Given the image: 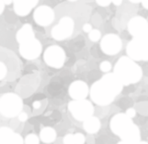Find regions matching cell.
I'll return each mask as SVG.
<instances>
[{
	"mask_svg": "<svg viewBox=\"0 0 148 144\" xmlns=\"http://www.w3.org/2000/svg\"><path fill=\"white\" fill-rule=\"evenodd\" d=\"M14 133L15 132L10 128L2 126L0 128V144H9Z\"/></svg>",
	"mask_w": 148,
	"mask_h": 144,
	"instance_id": "d6986e66",
	"label": "cell"
},
{
	"mask_svg": "<svg viewBox=\"0 0 148 144\" xmlns=\"http://www.w3.org/2000/svg\"><path fill=\"white\" fill-rule=\"evenodd\" d=\"M6 5H10L11 3H13V0H4Z\"/></svg>",
	"mask_w": 148,
	"mask_h": 144,
	"instance_id": "e575fe53",
	"label": "cell"
},
{
	"mask_svg": "<svg viewBox=\"0 0 148 144\" xmlns=\"http://www.w3.org/2000/svg\"><path fill=\"white\" fill-rule=\"evenodd\" d=\"M102 51L107 56H116L121 50L123 42L116 34H108L104 36L100 43Z\"/></svg>",
	"mask_w": 148,
	"mask_h": 144,
	"instance_id": "9c48e42d",
	"label": "cell"
},
{
	"mask_svg": "<svg viewBox=\"0 0 148 144\" xmlns=\"http://www.w3.org/2000/svg\"><path fill=\"white\" fill-rule=\"evenodd\" d=\"M126 54L134 61H148V43L144 37L133 38L126 45Z\"/></svg>",
	"mask_w": 148,
	"mask_h": 144,
	"instance_id": "277c9868",
	"label": "cell"
},
{
	"mask_svg": "<svg viewBox=\"0 0 148 144\" xmlns=\"http://www.w3.org/2000/svg\"><path fill=\"white\" fill-rule=\"evenodd\" d=\"M83 128L87 133L94 134L97 133L101 128V121L96 117H91L87 119L85 121H83Z\"/></svg>",
	"mask_w": 148,
	"mask_h": 144,
	"instance_id": "e0dca14e",
	"label": "cell"
},
{
	"mask_svg": "<svg viewBox=\"0 0 148 144\" xmlns=\"http://www.w3.org/2000/svg\"><path fill=\"white\" fill-rule=\"evenodd\" d=\"M54 11L51 7L47 5H42L36 8L34 11L33 17H34L35 22L39 26L47 27L49 26L54 20Z\"/></svg>",
	"mask_w": 148,
	"mask_h": 144,
	"instance_id": "8fae6325",
	"label": "cell"
},
{
	"mask_svg": "<svg viewBox=\"0 0 148 144\" xmlns=\"http://www.w3.org/2000/svg\"><path fill=\"white\" fill-rule=\"evenodd\" d=\"M39 0H13L14 12L18 16L25 17L37 6Z\"/></svg>",
	"mask_w": 148,
	"mask_h": 144,
	"instance_id": "5bb4252c",
	"label": "cell"
},
{
	"mask_svg": "<svg viewBox=\"0 0 148 144\" xmlns=\"http://www.w3.org/2000/svg\"><path fill=\"white\" fill-rule=\"evenodd\" d=\"M68 110L71 116L79 121H85L94 114V106L87 99L72 100L68 104Z\"/></svg>",
	"mask_w": 148,
	"mask_h": 144,
	"instance_id": "5b68a950",
	"label": "cell"
},
{
	"mask_svg": "<svg viewBox=\"0 0 148 144\" xmlns=\"http://www.w3.org/2000/svg\"><path fill=\"white\" fill-rule=\"evenodd\" d=\"M92 30H93V27H92L91 24L86 23V24H84V25H83V31H84L85 33H88V34H89Z\"/></svg>",
	"mask_w": 148,
	"mask_h": 144,
	"instance_id": "f546056e",
	"label": "cell"
},
{
	"mask_svg": "<svg viewBox=\"0 0 148 144\" xmlns=\"http://www.w3.org/2000/svg\"><path fill=\"white\" fill-rule=\"evenodd\" d=\"M121 141L128 144H138L140 142V130L136 124H133L131 128L126 132L123 137Z\"/></svg>",
	"mask_w": 148,
	"mask_h": 144,
	"instance_id": "2e32d148",
	"label": "cell"
},
{
	"mask_svg": "<svg viewBox=\"0 0 148 144\" xmlns=\"http://www.w3.org/2000/svg\"><path fill=\"white\" fill-rule=\"evenodd\" d=\"M33 107H34V109H40V101H35V102L33 103Z\"/></svg>",
	"mask_w": 148,
	"mask_h": 144,
	"instance_id": "1f68e13d",
	"label": "cell"
},
{
	"mask_svg": "<svg viewBox=\"0 0 148 144\" xmlns=\"http://www.w3.org/2000/svg\"><path fill=\"white\" fill-rule=\"evenodd\" d=\"M123 84L114 75L106 73L100 80L96 81L90 88L91 100L98 106H108L114 102L116 97L123 91Z\"/></svg>",
	"mask_w": 148,
	"mask_h": 144,
	"instance_id": "6da1fadb",
	"label": "cell"
},
{
	"mask_svg": "<svg viewBox=\"0 0 148 144\" xmlns=\"http://www.w3.org/2000/svg\"><path fill=\"white\" fill-rule=\"evenodd\" d=\"M112 69V64L111 62L108 61V60H105V61H102L100 63V70L104 73H109Z\"/></svg>",
	"mask_w": 148,
	"mask_h": 144,
	"instance_id": "7402d4cb",
	"label": "cell"
},
{
	"mask_svg": "<svg viewBox=\"0 0 148 144\" xmlns=\"http://www.w3.org/2000/svg\"><path fill=\"white\" fill-rule=\"evenodd\" d=\"M141 3H142V6L144 7L145 9H147V10H148V0H142Z\"/></svg>",
	"mask_w": 148,
	"mask_h": 144,
	"instance_id": "836d02e7",
	"label": "cell"
},
{
	"mask_svg": "<svg viewBox=\"0 0 148 144\" xmlns=\"http://www.w3.org/2000/svg\"><path fill=\"white\" fill-rule=\"evenodd\" d=\"M7 66L3 61H0V80H4L7 75Z\"/></svg>",
	"mask_w": 148,
	"mask_h": 144,
	"instance_id": "cb8c5ba5",
	"label": "cell"
},
{
	"mask_svg": "<svg viewBox=\"0 0 148 144\" xmlns=\"http://www.w3.org/2000/svg\"><path fill=\"white\" fill-rule=\"evenodd\" d=\"M23 100L15 93H5L0 97V114L12 119L18 117L23 111Z\"/></svg>",
	"mask_w": 148,
	"mask_h": 144,
	"instance_id": "3957f363",
	"label": "cell"
},
{
	"mask_svg": "<svg viewBox=\"0 0 148 144\" xmlns=\"http://www.w3.org/2000/svg\"><path fill=\"white\" fill-rule=\"evenodd\" d=\"M36 39L35 33L33 31V28L30 24H25L21 27L20 30L16 34V40L18 42L19 45L27 43L31 40Z\"/></svg>",
	"mask_w": 148,
	"mask_h": 144,
	"instance_id": "9a60e30c",
	"label": "cell"
},
{
	"mask_svg": "<svg viewBox=\"0 0 148 144\" xmlns=\"http://www.w3.org/2000/svg\"><path fill=\"white\" fill-rule=\"evenodd\" d=\"M126 116L127 117H130V119H133L135 116H136V111H135L133 108H130V109H127L126 110Z\"/></svg>",
	"mask_w": 148,
	"mask_h": 144,
	"instance_id": "83f0119b",
	"label": "cell"
},
{
	"mask_svg": "<svg viewBox=\"0 0 148 144\" xmlns=\"http://www.w3.org/2000/svg\"><path fill=\"white\" fill-rule=\"evenodd\" d=\"M112 3H114L116 6H120L123 3V0H112Z\"/></svg>",
	"mask_w": 148,
	"mask_h": 144,
	"instance_id": "d6a6232c",
	"label": "cell"
},
{
	"mask_svg": "<svg viewBox=\"0 0 148 144\" xmlns=\"http://www.w3.org/2000/svg\"><path fill=\"white\" fill-rule=\"evenodd\" d=\"M63 144H76L75 142V135L74 134H66L63 138Z\"/></svg>",
	"mask_w": 148,
	"mask_h": 144,
	"instance_id": "d4e9b609",
	"label": "cell"
},
{
	"mask_svg": "<svg viewBox=\"0 0 148 144\" xmlns=\"http://www.w3.org/2000/svg\"><path fill=\"white\" fill-rule=\"evenodd\" d=\"M40 143V137L34 133L28 134L25 137V144H39Z\"/></svg>",
	"mask_w": 148,
	"mask_h": 144,
	"instance_id": "44dd1931",
	"label": "cell"
},
{
	"mask_svg": "<svg viewBox=\"0 0 148 144\" xmlns=\"http://www.w3.org/2000/svg\"><path fill=\"white\" fill-rule=\"evenodd\" d=\"M128 1L132 2V3H139V2H141L142 0H128Z\"/></svg>",
	"mask_w": 148,
	"mask_h": 144,
	"instance_id": "d590c367",
	"label": "cell"
},
{
	"mask_svg": "<svg viewBox=\"0 0 148 144\" xmlns=\"http://www.w3.org/2000/svg\"><path fill=\"white\" fill-rule=\"evenodd\" d=\"M89 39L91 42H94V43H96L98 42V40H102L101 38H102V34L101 32H100L99 30H97V29H93V30L91 31V32L89 33Z\"/></svg>",
	"mask_w": 148,
	"mask_h": 144,
	"instance_id": "ffe728a7",
	"label": "cell"
},
{
	"mask_svg": "<svg viewBox=\"0 0 148 144\" xmlns=\"http://www.w3.org/2000/svg\"><path fill=\"white\" fill-rule=\"evenodd\" d=\"M75 135V142L76 144H84L85 143V136L82 133H74Z\"/></svg>",
	"mask_w": 148,
	"mask_h": 144,
	"instance_id": "484cf974",
	"label": "cell"
},
{
	"mask_svg": "<svg viewBox=\"0 0 148 144\" xmlns=\"http://www.w3.org/2000/svg\"><path fill=\"white\" fill-rule=\"evenodd\" d=\"M132 119L126 116V114H116L112 117L110 121V128L111 130L116 135L123 137L133 125Z\"/></svg>",
	"mask_w": 148,
	"mask_h": 144,
	"instance_id": "ba28073f",
	"label": "cell"
},
{
	"mask_svg": "<svg viewBox=\"0 0 148 144\" xmlns=\"http://www.w3.org/2000/svg\"><path fill=\"white\" fill-rule=\"evenodd\" d=\"M138 144H148V142H146V141H140Z\"/></svg>",
	"mask_w": 148,
	"mask_h": 144,
	"instance_id": "74e56055",
	"label": "cell"
},
{
	"mask_svg": "<svg viewBox=\"0 0 148 144\" xmlns=\"http://www.w3.org/2000/svg\"><path fill=\"white\" fill-rule=\"evenodd\" d=\"M97 4L102 7H108L112 3V0H96Z\"/></svg>",
	"mask_w": 148,
	"mask_h": 144,
	"instance_id": "4316f807",
	"label": "cell"
},
{
	"mask_svg": "<svg viewBox=\"0 0 148 144\" xmlns=\"http://www.w3.org/2000/svg\"><path fill=\"white\" fill-rule=\"evenodd\" d=\"M40 139L44 143H47V144L52 143L56 139V129L51 128V126H46V128H44L40 130Z\"/></svg>",
	"mask_w": 148,
	"mask_h": 144,
	"instance_id": "ac0fdd59",
	"label": "cell"
},
{
	"mask_svg": "<svg viewBox=\"0 0 148 144\" xmlns=\"http://www.w3.org/2000/svg\"><path fill=\"white\" fill-rule=\"evenodd\" d=\"M18 119L22 122H25L28 119V114L26 112H22L20 115L18 116Z\"/></svg>",
	"mask_w": 148,
	"mask_h": 144,
	"instance_id": "f1b7e54d",
	"label": "cell"
},
{
	"mask_svg": "<svg viewBox=\"0 0 148 144\" xmlns=\"http://www.w3.org/2000/svg\"><path fill=\"white\" fill-rule=\"evenodd\" d=\"M42 51V45L39 40L34 39L27 43L19 45V52L21 56L28 60L37 59Z\"/></svg>",
	"mask_w": 148,
	"mask_h": 144,
	"instance_id": "30bf717a",
	"label": "cell"
},
{
	"mask_svg": "<svg viewBox=\"0 0 148 144\" xmlns=\"http://www.w3.org/2000/svg\"><path fill=\"white\" fill-rule=\"evenodd\" d=\"M74 31V21L71 17L65 16L59 20L51 30V37L56 40H63L71 37Z\"/></svg>",
	"mask_w": 148,
	"mask_h": 144,
	"instance_id": "52a82bcc",
	"label": "cell"
},
{
	"mask_svg": "<svg viewBox=\"0 0 148 144\" xmlns=\"http://www.w3.org/2000/svg\"><path fill=\"white\" fill-rule=\"evenodd\" d=\"M5 5L6 4H5V2H4V0H0V14H3Z\"/></svg>",
	"mask_w": 148,
	"mask_h": 144,
	"instance_id": "4dcf8cb0",
	"label": "cell"
},
{
	"mask_svg": "<svg viewBox=\"0 0 148 144\" xmlns=\"http://www.w3.org/2000/svg\"><path fill=\"white\" fill-rule=\"evenodd\" d=\"M127 30L133 38H141L148 30V21L141 16L133 17L127 24Z\"/></svg>",
	"mask_w": 148,
	"mask_h": 144,
	"instance_id": "7c38bea8",
	"label": "cell"
},
{
	"mask_svg": "<svg viewBox=\"0 0 148 144\" xmlns=\"http://www.w3.org/2000/svg\"><path fill=\"white\" fill-rule=\"evenodd\" d=\"M114 73L123 86L139 82L142 78V68L128 56H121L114 67Z\"/></svg>",
	"mask_w": 148,
	"mask_h": 144,
	"instance_id": "7a4b0ae2",
	"label": "cell"
},
{
	"mask_svg": "<svg viewBox=\"0 0 148 144\" xmlns=\"http://www.w3.org/2000/svg\"><path fill=\"white\" fill-rule=\"evenodd\" d=\"M24 143H25V140H24V138L19 133H14L10 142H9V144H24Z\"/></svg>",
	"mask_w": 148,
	"mask_h": 144,
	"instance_id": "603a6c76",
	"label": "cell"
},
{
	"mask_svg": "<svg viewBox=\"0 0 148 144\" xmlns=\"http://www.w3.org/2000/svg\"><path fill=\"white\" fill-rule=\"evenodd\" d=\"M118 144H128V143H125V142H123V141H120Z\"/></svg>",
	"mask_w": 148,
	"mask_h": 144,
	"instance_id": "f35d334b",
	"label": "cell"
},
{
	"mask_svg": "<svg viewBox=\"0 0 148 144\" xmlns=\"http://www.w3.org/2000/svg\"><path fill=\"white\" fill-rule=\"evenodd\" d=\"M143 37H144V39L146 40V42L148 43V30H147V32H146V34H145L144 36H143Z\"/></svg>",
	"mask_w": 148,
	"mask_h": 144,
	"instance_id": "8d00e7d4",
	"label": "cell"
},
{
	"mask_svg": "<svg viewBox=\"0 0 148 144\" xmlns=\"http://www.w3.org/2000/svg\"><path fill=\"white\" fill-rule=\"evenodd\" d=\"M68 94L72 100H84L90 95V89L84 81L76 80L69 86Z\"/></svg>",
	"mask_w": 148,
	"mask_h": 144,
	"instance_id": "4fadbf2b",
	"label": "cell"
},
{
	"mask_svg": "<svg viewBox=\"0 0 148 144\" xmlns=\"http://www.w3.org/2000/svg\"><path fill=\"white\" fill-rule=\"evenodd\" d=\"M66 54L64 49L59 45H51L45 50L44 60L47 65L52 68H61L65 62Z\"/></svg>",
	"mask_w": 148,
	"mask_h": 144,
	"instance_id": "8992f818",
	"label": "cell"
},
{
	"mask_svg": "<svg viewBox=\"0 0 148 144\" xmlns=\"http://www.w3.org/2000/svg\"><path fill=\"white\" fill-rule=\"evenodd\" d=\"M68 1H70V2H75V1H77V0H68Z\"/></svg>",
	"mask_w": 148,
	"mask_h": 144,
	"instance_id": "ab89813d",
	"label": "cell"
}]
</instances>
